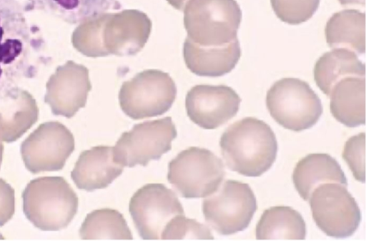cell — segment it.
Instances as JSON below:
<instances>
[{"label":"cell","instance_id":"21","mask_svg":"<svg viewBox=\"0 0 366 241\" xmlns=\"http://www.w3.org/2000/svg\"><path fill=\"white\" fill-rule=\"evenodd\" d=\"M330 112L340 123L355 128L365 123V77H347L332 88Z\"/></svg>","mask_w":366,"mask_h":241},{"label":"cell","instance_id":"24","mask_svg":"<svg viewBox=\"0 0 366 241\" xmlns=\"http://www.w3.org/2000/svg\"><path fill=\"white\" fill-rule=\"evenodd\" d=\"M306 224L297 210L288 206L266 210L256 227L257 240H305Z\"/></svg>","mask_w":366,"mask_h":241},{"label":"cell","instance_id":"12","mask_svg":"<svg viewBox=\"0 0 366 241\" xmlns=\"http://www.w3.org/2000/svg\"><path fill=\"white\" fill-rule=\"evenodd\" d=\"M129 211L144 240H159L166 225L184 210L177 194L161 183H149L132 196Z\"/></svg>","mask_w":366,"mask_h":241},{"label":"cell","instance_id":"19","mask_svg":"<svg viewBox=\"0 0 366 241\" xmlns=\"http://www.w3.org/2000/svg\"><path fill=\"white\" fill-rule=\"evenodd\" d=\"M300 197L309 200L312 191L325 183H337L347 187V180L337 160L328 154H310L297 163L292 175Z\"/></svg>","mask_w":366,"mask_h":241},{"label":"cell","instance_id":"29","mask_svg":"<svg viewBox=\"0 0 366 241\" xmlns=\"http://www.w3.org/2000/svg\"><path fill=\"white\" fill-rule=\"evenodd\" d=\"M15 190L6 180L0 178V227L10 221L15 214Z\"/></svg>","mask_w":366,"mask_h":241},{"label":"cell","instance_id":"32","mask_svg":"<svg viewBox=\"0 0 366 241\" xmlns=\"http://www.w3.org/2000/svg\"><path fill=\"white\" fill-rule=\"evenodd\" d=\"M4 152V145L1 142H0V168H1V165H2V162H3Z\"/></svg>","mask_w":366,"mask_h":241},{"label":"cell","instance_id":"4","mask_svg":"<svg viewBox=\"0 0 366 241\" xmlns=\"http://www.w3.org/2000/svg\"><path fill=\"white\" fill-rule=\"evenodd\" d=\"M24 213L35 227L44 231L67 227L77 214L79 198L62 177L31 180L23 193Z\"/></svg>","mask_w":366,"mask_h":241},{"label":"cell","instance_id":"10","mask_svg":"<svg viewBox=\"0 0 366 241\" xmlns=\"http://www.w3.org/2000/svg\"><path fill=\"white\" fill-rule=\"evenodd\" d=\"M309 200L313 220L327 235L348 237L358 228L360 210L346 186L337 183L319 185Z\"/></svg>","mask_w":366,"mask_h":241},{"label":"cell","instance_id":"11","mask_svg":"<svg viewBox=\"0 0 366 241\" xmlns=\"http://www.w3.org/2000/svg\"><path fill=\"white\" fill-rule=\"evenodd\" d=\"M177 130L171 117L135 125L114 147V159L123 167L147 166L172 150Z\"/></svg>","mask_w":366,"mask_h":241},{"label":"cell","instance_id":"2","mask_svg":"<svg viewBox=\"0 0 366 241\" xmlns=\"http://www.w3.org/2000/svg\"><path fill=\"white\" fill-rule=\"evenodd\" d=\"M152 28L149 18L139 11L106 13L80 24L73 43L89 58L134 56L144 48Z\"/></svg>","mask_w":366,"mask_h":241},{"label":"cell","instance_id":"22","mask_svg":"<svg viewBox=\"0 0 366 241\" xmlns=\"http://www.w3.org/2000/svg\"><path fill=\"white\" fill-rule=\"evenodd\" d=\"M347 77H365V66L352 51L334 48L315 63L314 79L322 93L329 97L333 86Z\"/></svg>","mask_w":366,"mask_h":241},{"label":"cell","instance_id":"25","mask_svg":"<svg viewBox=\"0 0 366 241\" xmlns=\"http://www.w3.org/2000/svg\"><path fill=\"white\" fill-rule=\"evenodd\" d=\"M83 240H133L124 215L118 210L104 208L89 213L79 231Z\"/></svg>","mask_w":366,"mask_h":241},{"label":"cell","instance_id":"30","mask_svg":"<svg viewBox=\"0 0 366 241\" xmlns=\"http://www.w3.org/2000/svg\"><path fill=\"white\" fill-rule=\"evenodd\" d=\"M340 4L342 6H365V0H339Z\"/></svg>","mask_w":366,"mask_h":241},{"label":"cell","instance_id":"5","mask_svg":"<svg viewBox=\"0 0 366 241\" xmlns=\"http://www.w3.org/2000/svg\"><path fill=\"white\" fill-rule=\"evenodd\" d=\"M183 11L187 39L195 44L222 46L237 39L242 14L236 0H188Z\"/></svg>","mask_w":366,"mask_h":241},{"label":"cell","instance_id":"16","mask_svg":"<svg viewBox=\"0 0 366 241\" xmlns=\"http://www.w3.org/2000/svg\"><path fill=\"white\" fill-rule=\"evenodd\" d=\"M123 171L114 159V148L97 146L80 155L71 178L80 190L93 192L109 186Z\"/></svg>","mask_w":366,"mask_h":241},{"label":"cell","instance_id":"1","mask_svg":"<svg viewBox=\"0 0 366 241\" xmlns=\"http://www.w3.org/2000/svg\"><path fill=\"white\" fill-rule=\"evenodd\" d=\"M28 13L21 0H0V94L38 72L44 42Z\"/></svg>","mask_w":366,"mask_h":241},{"label":"cell","instance_id":"13","mask_svg":"<svg viewBox=\"0 0 366 241\" xmlns=\"http://www.w3.org/2000/svg\"><path fill=\"white\" fill-rule=\"evenodd\" d=\"M74 150V135L57 122L41 125L21 147L26 167L33 174L62 170Z\"/></svg>","mask_w":366,"mask_h":241},{"label":"cell","instance_id":"3","mask_svg":"<svg viewBox=\"0 0 366 241\" xmlns=\"http://www.w3.org/2000/svg\"><path fill=\"white\" fill-rule=\"evenodd\" d=\"M219 145L227 167L247 177H259L275 162L278 145L271 128L248 117L231 125L222 134Z\"/></svg>","mask_w":366,"mask_h":241},{"label":"cell","instance_id":"26","mask_svg":"<svg viewBox=\"0 0 366 241\" xmlns=\"http://www.w3.org/2000/svg\"><path fill=\"white\" fill-rule=\"evenodd\" d=\"M320 0H270L277 17L282 22L297 26L309 21L316 13Z\"/></svg>","mask_w":366,"mask_h":241},{"label":"cell","instance_id":"7","mask_svg":"<svg viewBox=\"0 0 366 241\" xmlns=\"http://www.w3.org/2000/svg\"><path fill=\"white\" fill-rule=\"evenodd\" d=\"M224 176L219 158L209 150L190 147L169 163L167 178L182 197L199 198L214 193Z\"/></svg>","mask_w":366,"mask_h":241},{"label":"cell","instance_id":"9","mask_svg":"<svg viewBox=\"0 0 366 241\" xmlns=\"http://www.w3.org/2000/svg\"><path fill=\"white\" fill-rule=\"evenodd\" d=\"M257 209V199L250 186L232 180H227L202 203L206 221L223 235L247 229Z\"/></svg>","mask_w":366,"mask_h":241},{"label":"cell","instance_id":"8","mask_svg":"<svg viewBox=\"0 0 366 241\" xmlns=\"http://www.w3.org/2000/svg\"><path fill=\"white\" fill-rule=\"evenodd\" d=\"M177 94L176 84L168 73L147 70L123 83L119 99L123 112L137 120L168 112Z\"/></svg>","mask_w":366,"mask_h":241},{"label":"cell","instance_id":"20","mask_svg":"<svg viewBox=\"0 0 366 241\" xmlns=\"http://www.w3.org/2000/svg\"><path fill=\"white\" fill-rule=\"evenodd\" d=\"M24 4L29 12H43L71 25L81 24L121 7L117 0H25Z\"/></svg>","mask_w":366,"mask_h":241},{"label":"cell","instance_id":"14","mask_svg":"<svg viewBox=\"0 0 366 241\" xmlns=\"http://www.w3.org/2000/svg\"><path fill=\"white\" fill-rule=\"evenodd\" d=\"M240 103L239 95L226 86H196L186 98L189 118L206 130L217 129L232 119L237 114Z\"/></svg>","mask_w":366,"mask_h":241},{"label":"cell","instance_id":"18","mask_svg":"<svg viewBox=\"0 0 366 241\" xmlns=\"http://www.w3.org/2000/svg\"><path fill=\"white\" fill-rule=\"evenodd\" d=\"M38 118L36 101L26 91L17 88L0 94V141L18 140Z\"/></svg>","mask_w":366,"mask_h":241},{"label":"cell","instance_id":"28","mask_svg":"<svg viewBox=\"0 0 366 241\" xmlns=\"http://www.w3.org/2000/svg\"><path fill=\"white\" fill-rule=\"evenodd\" d=\"M342 158L348 165L353 177L360 183L365 181V133L351 137L345 143Z\"/></svg>","mask_w":366,"mask_h":241},{"label":"cell","instance_id":"27","mask_svg":"<svg viewBox=\"0 0 366 241\" xmlns=\"http://www.w3.org/2000/svg\"><path fill=\"white\" fill-rule=\"evenodd\" d=\"M209 228L194 219L179 215L172 218L164 227L162 240H213Z\"/></svg>","mask_w":366,"mask_h":241},{"label":"cell","instance_id":"31","mask_svg":"<svg viewBox=\"0 0 366 241\" xmlns=\"http://www.w3.org/2000/svg\"><path fill=\"white\" fill-rule=\"evenodd\" d=\"M167 1L177 10L183 11L188 0H167Z\"/></svg>","mask_w":366,"mask_h":241},{"label":"cell","instance_id":"6","mask_svg":"<svg viewBox=\"0 0 366 241\" xmlns=\"http://www.w3.org/2000/svg\"><path fill=\"white\" fill-rule=\"evenodd\" d=\"M266 104L272 118L294 132L311 128L323 113L318 96L307 83L297 78L277 81L267 91Z\"/></svg>","mask_w":366,"mask_h":241},{"label":"cell","instance_id":"23","mask_svg":"<svg viewBox=\"0 0 366 241\" xmlns=\"http://www.w3.org/2000/svg\"><path fill=\"white\" fill-rule=\"evenodd\" d=\"M331 48H345L358 55L365 53V14L357 10L335 14L325 29Z\"/></svg>","mask_w":366,"mask_h":241},{"label":"cell","instance_id":"15","mask_svg":"<svg viewBox=\"0 0 366 241\" xmlns=\"http://www.w3.org/2000/svg\"><path fill=\"white\" fill-rule=\"evenodd\" d=\"M92 89L88 68L69 61L49 82L46 102L55 115L71 118L86 106Z\"/></svg>","mask_w":366,"mask_h":241},{"label":"cell","instance_id":"17","mask_svg":"<svg viewBox=\"0 0 366 241\" xmlns=\"http://www.w3.org/2000/svg\"><path fill=\"white\" fill-rule=\"evenodd\" d=\"M183 53L186 66L192 73L211 78L221 77L232 72L242 56L237 39L222 46L203 47L187 38Z\"/></svg>","mask_w":366,"mask_h":241}]
</instances>
